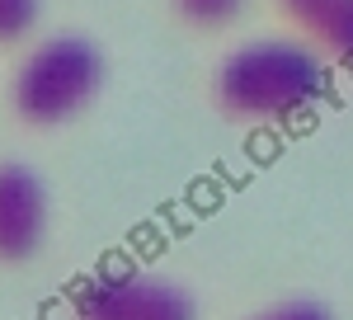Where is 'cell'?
<instances>
[{
	"mask_svg": "<svg viewBox=\"0 0 353 320\" xmlns=\"http://www.w3.org/2000/svg\"><path fill=\"white\" fill-rule=\"evenodd\" d=\"M330 90V61L306 43L254 38L241 43L212 71V104L226 123L264 128L311 108Z\"/></svg>",
	"mask_w": 353,
	"mask_h": 320,
	"instance_id": "1",
	"label": "cell"
},
{
	"mask_svg": "<svg viewBox=\"0 0 353 320\" xmlns=\"http://www.w3.org/2000/svg\"><path fill=\"white\" fill-rule=\"evenodd\" d=\"M104 90V52L85 33H57L19 61L10 108L28 128H61Z\"/></svg>",
	"mask_w": 353,
	"mask_h": 320,
	"instance_id": "2",
	"label": "cell"
},
{
	"mask_svg": "<svg viewBox=\"0 0 353 320\" xmlns=\"http://www.w3.org/2000/svg\"><path fill=\"white\" fill-rule=\"evenodd\" d=\"M76 320H198L184 288L146 273H104L76 297Z\"/></svg>",
	"mask_w": 353,
	"mask_h": 320,
	"instance_id": "3",
	"label": "cell"
},
{
	"mask_svg": "<svg viewBox=\"0 0 353 320\" xmlns=\"http://www.w3.org/2000/svg\"><path fill=\"white\" fill-rule=\"evenodd\" d=\"M48 240V188L28 170L5 160L0 165V268L28 264Z\"/></svg>",
	"mask_w": 353,
	"mask_h": 320,
	"instance_id": "4",
	"label": "cell"
},
{
	"mask_svg": "<svg viewBox=\"0 0 353 320\" xmlns=\"http://www.w3.org/2000/svg\"><path fill=\"white\" fill-rule=\"evenodd\" d=\"M278 10L330 66H353V0H278Z\"/></svg>",
	"mask_w": 353,
	"mask_h": 320,
	"instance_id": "5",
	"label": "cell"
},
{
	"mask_svg": "<svg viewBox=\"0 0 353 320\" xmlns=\"http://www.w3.org/2000/svg\"><path fill=\"white\" fill-rule=\"evenodd\" d=\"M170 10L189 28H226L245 10V0H170Z\"/></svg>",
	"mask_w": 353,
	"mask_h": 320,
	"instance_id": "6",
	"label": "cell"
},
{
	"mask_svg": "<svg viewBox=\"0 0 353 320\" xmlns=\"http://www.w3.org/2000/svg\"><path fill=\"white\" fill-rule=\"evenodd\" d=\"M38 24V0H0V43H19Z\"/></svg>",
	"mask_w": 353,
	"mask_h": 320,
	"instance_id": "7",
	"label": "cell"
},
{
	"mask_svg": "<svg viewBox=\"0 0 353 320\" xmlns=\"http://www.w3.org/2000/svg\"><path fill=\"white\" fill-rule=\"evenodd\" d=\"M250 320H334L321 306V301H306V297H297V301H278V306H264L259 316H250Z\"/></svg>",
	"mask_w": 353,
	"mask_h": 320,
	"instance_id": "8",
	"label": "cell"
}]
</instances>
